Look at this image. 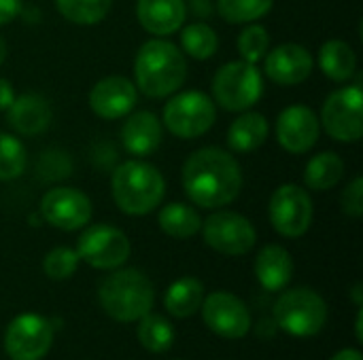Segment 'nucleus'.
I'll use <instances>...</instances> for the list:
<instances>
[{"instance_id":"obj_1","label":"nucleus","mask_w":363,"mask_h":360,"mask_svg":"<svg viewBox=\"0 0 363 360\" xmlns=\"http://www.w3.org/2000/svg\"><path fill=\"white\" fill-rule=\"evenodd\" d=\"M183 189L187 197L208 210L232 204L242 189V172L234 155L219 146H204L183 163Z\"/></svg>"},{"instance_id":"obj_2","label":"nucleus","mask_w":363,"mask_h":360,"mask_svg":"<svg viewBox=\"0 0 363 360\" xmlns=\"http://www.w3.org/2000/svg\"><path fill=\"white\" fill-rule=\"evenodd\" d=\"M136 87L149 98H166L179 91L187 79V62L181 49L164 38L143 42L134 59Z\"/></svg>"},{"instance_id":"obj_3","label":"nucleus","mask_w":363,"mask_h":360,"mask_svg":"<svg viewBox=\"0 0 363 360\" xmlns=\"http://www.w3.org/2000/svg\"><path fill=\"white\" fill-rule=\"evenodd\" d=\"M111 191L121 212L130 216H143L162 204L166 195V180L155 166L132 159L113 172Z\"/></svg>"},{"instance_id":"obj_4","label":"nucleus","mask_w":363,"mask_h":360,"mask_svg":"<svg viewBox=\"0 0 363 360\" xmlns=\"http://www.w3.org/2000/svg\"><path fill=\"white\" fill-rule=\"evenodd\" d=\"M102 310L117 323H138L153 308V284L138 269H115L98 289Z\"/></svg>"},{"instance_id":"obj_5","label":"nucleus","mask_w":363,"mask_h":360,"mask_svg":"<svg viewBox=\"0 0 363 360\" xmlns=\"http://www.w3.org/2000/svg\"><path fill=\"white\" fill-rule=\"evenodd\" d=\"M264 95V79L255 64L245 59L223 64L213 79L215 102L230 112H245Z\"/></svg>"},{"instance_id":"obj_6","label":"nucleus","mask_w":363,"mask_h":360,"mask_svg":"<svg viewBox=\"0 0 363 360\" xmlns=\"http://www.w3.org/2000/svg\"><path fill=\"white\" fill-rule=\"evenodd\" d=\"M279 327L294 337H313L321 333L328 320V306L313 289H291L274 306Z\"/></svg>"},{"instance_id":"obj_7","label":"nucleus","mask_w":363,"mask_h":360,"mask_svg":"<svg viewBox=\"0 0 363 360\" xmlns=\"http://www.w3.org/2000/svg\"><path fill=\"white\" fill-rule=\"evenodd\" d=\"M217 119L215 102L202 91H181L164 106V125L183 140L204 136Z\"/></svg>"},{"instance_id":"obj_8","label":"nucleus","mask_w":363,"mask_h":360,"mask_svg":"<svg viewBox=\"0 0 363 360\" xmlns=\"http://www.w3.org/2000/svg\"><path fill=\"white\" fill-rule=\"evenodd\" d=\"M321 123L330 138L338 142H357L363 134L362 83L330 93L321 110Z\"/></svg>"},{"instance_id":"obj_9","label":"nucleus","mask_w":363,"mask_h":360,"mask_svg":"<svg viewBox=\"0 0 363 360\" xmlns=\"http://www.w3.org/2000/svg\"><path fill=\"white\" fill-rule=\"evenodd\" d=\"M268 214L274 231L285 238H300L311 229L315 208L306 189L287 182L272 193Z\"/></svg>"},{"instance_id":"obj_10","label":"nucleus","mask_w":363,"mask_h":360,"mask_svg":"<svg viewBox=\"0 0 363 360\" xmlns=\"http://www.w3.org/2000/svg\"><path fill=\"white\" fill-rule=\"evenodd\" d=\"M130 250L128 236L113 225H91L77 242L79 259L96 269L121 267L130 259Z\"/></svg>"},{"instance_id":"obj_11","label":"nucleus","mask_w":363,"mask_h":360,"mask_svg":"<svg viewBox=\"0 0 363 360\" xmlns=\"http://www.w3.org/2000/svg\"><path fill=\"white\" fill-rule=\"evenodd\" d=\"M202 236L204 242L228 257H240L247 255L257 240L255 227L251 225V221L238 212H230V210H219L215 214H211L204 223H202Z\"/></svg>"},{"instance_id":"obj_12","label":"nucleus","mask_w":363,"mask_h":360,"mask_svg":"<svg viewBox=\"0 0 363 360\" xmlns=\"http://www.w3.org/2000/svg\"><path fill=\"white\" fill-rule=\"evenodd\" d=\"M53 327L38 314H19L4 335V350L11 360H40L51 350Z\"/></svg>"},{"instance_id":"obj_13","label":"nucleus","mask_w":363,"mask_h":360,"mask_svg":"<svg viewBox=\"0 0 363 360\" xmlns=\"http://www.w3.org/2000/svg\"><path fill=\"white\" fill-rule=\"evenodd\" d=\"M40 214L55 229L77 231L87 227L91 219V202L74 187H57L43 195Z\"/></svg>"},{"instance_id":"obj_14","label":"nucleus","mask_w":363,"mask_h":360,"mask_svg":"<svg viewBox=\"0 0 363 360\" xmlns=\"http://www.w3.org/2000/svg\"><path fill=\"white\" fill-rule=\"evenodd\" d=\"M200 308L204 325L219 337L240 339L251 329V316L247 306L232 293H211L208 297H204Z\"/></svg>"},{"instance_id":"obj_15","label":"nucleus","mask_w":363,"mask_h":360,"mask_svg":"<svg viewBox=\"0 0 363 360\" xmlns=\"http://www.w3.org/2000/svg\"><path fill=\"white\" fill-rule=\"evenodd\" d=\"M319 119L313 108L304 104L287 106L277 119V140L279 144L294 155L308 153L319 140Z\"/></svg>"},{"instance_id":"obj_16","label":"nucleus","mask_w":363,"mask_h":360,"mask_svg":"<svg viewBox=\"0 0 363 360\" xmlns=\"http://www.w3.org/2000/svg\"><path fill=\"white\" fill-rule=\"evenodd\" d=\"M138 100L136 85L125 76H106L89 91V108L106 121L125 117Z\"/></svg>"},{"instance_id":"obj_17","label":"nucleus","mask_w":363,"mask_h":360,"mask_svg":"<svg viewBox=\"0 0 363 360\" xmlns=\"http://www.w3.org/2000/svg\"><path fill=\"white\" fill-rule=\"evenodd\" d=\"M266 74L279 85H298L304 83L313 72V55L306 47L298 42H285L268 51L264 57Z\"/></svg>"},{"instance_id":"obj_18","label":"nucleus","mask_w":363,"mask_h":360,"mask_svg":"<svg viewBox=\"0 0 363 360\" xmlns=\"http://www.w3.org/2000/svg\"><path fill=\"white\" fill-rule=\"evenodd\" d=\"M164 138V129L160 119L149 110H138L125 119L121 127V142L130 155L147 157L153 155Z\"/></svg>"},{"instance_id":"obj_19","label":"nucleus","mask_w":363,"mask_h":360,"mask_svg":"<svg viewBox=\"0 0 363 360\" xmlns=\"http://www.w3.org/2000/svg\"><path fill=\"white\" fill-rule=\"evenodd\" d=\"M187 15L185 0H138L136 17L138 23L153 36L174 34Z\"/></svg>"},{"instance_id":"obj_20","label":"nucleus","mask_w":363,"mask_h":360,"mask_svg":"<svg viewBox=\"0 0 363 360\" xmlns=\"http://www.w3.org/2000/svg\"><path fill=\"white\" fill-rule=\"evenodd\" d=\"M6 112H9L11 127L23 136H36L45 132L53 117L49 102L38 93H23L15 98L13 104L6 108Z\"/></svg>"},{"instance_id":"obj_21","label":"nucleus","mask_w":363,"mask_h":360,"mask_svg":"<svg viewBox=\"0 0 363 360\" xmlns=\"http://www.w3.org/2000/svg\"><path fill=\"white\" fill-rule=\"evenodd\" d=\"M255 276H257V282L266 291H270V293L283 291L294 278L291 255L279 244L264 246L255 259Z\"/></svg>"},{"instance_id":"obj_22","label":"nucleus","mask_w":363,"mask_h":360,"mask_svg":"<svg viewBox=\"0 0 363 360\" xmlns=\"http://www.w3.org/2000/svg\"><path fill=\"white\" fill-rule=\"evenodd\" d=\"M268 121L262 112H245L232 121L228 129V144L236 153H253L268 138Z\"/></svg>"},{"instance_id":"obj_23","label":"nucleus","mask_w":363,"mask_h":360,"mask_svg":"<svg viewBox=\"0 0 363 360\" xmlns=\"http://www.w3.org/2000/svg\"><path fill=\"white\" fill-rule=\"evenodd\" d=\"M319 66L323 70V74L336 83L349 81L355 74L357 68V55L353 51V47L345 40L332 38L328 42H323L321 51H319Z\"/></svg>"},{"instance_id":"obj_24","label":"nucleus","mask_w":363,"mask_h":360,"mask_svg":"<svg viewBox=\"0 0 363 360\" xmlns=\"http://www.w3.org/2000/svg\"><path fill=\"white\" fill-rule=\"evenodd\" d=\"M204 301V286L198 278H181L166 291L164 306L174 318L194 316Z\"/></svg>"},{"instance_id":"obj_25","label":"nucleus","mask_w":363,"mask_h":360,"mask_svg":"<svg viewBox=\"0 0 363 360\" xmlns=\"http://www.w3.org/2000/svg\"><path fill=\"white\" fill-rule=\"evenodd\" d=\"M345 176V161L338 153L323 151L315 155L304 170V182L313 191H330Z\"/></svg>"},{"instance_id":"obj_26","label":"nucleus","mask_w":363,"mask_h":360,"mask_svg":"<svg viewBox=\"0 0 363 360\" xmlns=\"http://www.w3.org/2000/svg\"><path fill=\"white\" fill-rule=\"evenodd\" d=\"M157 223L166 236L177 238V240H187L196 236L202 227L200 214L191 206L179 204V202L164 206L157 214Z\"/></svg>"},{"instance_id":"obj_27","label":"nucleus","mask_w":363,"mask_h":360,"mask_svg":"<svg viewBox=\"0 0 363 360\" xmlns=\"http://www.w3.org/2000/svg\"><path fill=\"white\" fill-rule=\"evenodd\" d=\"M138 342L143 344L145 350L153 354L166 352L174 344V329L170 320L149 312L138 320Z\"/></svg>"},{"instance_id":"obj_28","label":"nucleus","mask_w":363,"mask_h":360,"mask_svg":"<svg viewBox=\"0 0 363 360\" xmlns=\"http://www.w3.org/2000/svg\"><path fill=\"white\" fill-rule=\"evenodd\" d=\"M113 0H55V8L64 19L79 25L100 23L108 11Z\"/></svg>"},{"instance_id":"obj_29","label":"nucleus","mask_w":363,"mask_h":360,"mask_svg":"<svg viewBox=\"0 0 363 360\" xmlns=\"http://www.w3.org/2000/svg\"><path fill=\"white\" fill-rule=\"evenodd\" d=\"M181 47L194 59H208L217 53L219 38L208 23L196 21L181 32Z\"/></svg>"},{"instance_id":"obj_30","label":"nucleus","mask_w":363,"mask_h":360,"mask_svg":"<svg viewBox=\"0 0 363 360\" xmlns=\"http://www.w3.org/2000/svg\"><path fill=\"white\" fill-rule=\"evenodd\" d=\"M274 0H217V11L228 23H251L272 8Z\"/></svg>"},{"instance_id":"obj_31","label":"nucleus","mask_w":363,"mask_h":360,"mask_svg":"<svg viewBox=\"0 0 363 360\" xmlns=\"http://www.w3.org/2000/svg\"><path fill=\"white\" fill-rule=\"evenodd\" d=\"M23 168H26L23 144L15 136L0 132V182L21 176Z\"/></svg>"},{"instance_id":"obj_32","label":"nucleus","mask_w":363,"mask_h":360,"mask_svg":"<svg viewBox=\"0 0 363 360\" xmlns=\"http://www.w3.org/2000/svg\"><path fill=\"white\" fill-rule=\"evenodd\" d=\"M270 49V34L264 25L259 23H251L247 25L240 36H238V53L245 62L249 64H257L259 59L266 57Z\"/></svg>"},{"instance_id":"obj_33","label":"nucleus","mask_w":363,"mask_h":360,"mask_svg":"<svg viewBox=\"0 0 363 360\" xmlns=\"http://www.w3.org/2000/svg\"><path fill=\"white\" fill-rule=\"evenodd\" d=\"M79 261L81 259H79L77 250H72L68 246H57L47 252V257L43 261V269H45L47 278H51V280H66L77 272Z\"/></svg>"},{"instance_id":"obj_34","label":"nucleus","mask_w":363,"mask_h":360,"mask_svg":"<svg viewBox=\"0 0 363 360\" xmlns=\"http://www.w3.org/2000/svg\"><path fill=\"white\" fill-rule=\"evenodd\" d=\"M340 206L342 212L351 219H359L363 214V178L357 176L353 178V182L342 191L340 195Z\"/></svg>"},{"instance_id":"obj_35","label":"nucleus","mask_w":363,"mask_h":360,"mask_svg":"<svg viewBox=\"0 0 363 360\" xmlns=\"http://www.w3.org/2000/svg\"><path fill=\"white\" fill-rule=\"evenodd\" d=\"M21 11V0H0V25L11 23Z\"/></svg>"},{"instance_id":"obj_36","label":"nucleus","mask_w":363,"mask_h":360,"mask_svg":"<svg viewBox=\"0 0 363 360\" xmlns=\"http://www.w3.org/2000/svg\"><path fill=\"white\" fill-rule=\"evenodd\" d=\"M15 100V91L13 85L6 79H0V110H6Z\"/></svg>"},{"instance_id":"obj_37","label":"nucleus","mask_w":363,"mask_h":360,"mask_svg":"<svg viewBox=\"0 0 363 360\" xmlns=\"http://www.w3.org/2000/svg\"><path fill=\"white\" fill-rule=\"evenodd\" d=\"M332 360H363L362 352L359 350H353V348H347V350H340Z\"/></svg>"},{"instance_id":"obj_38","label":"nucleus","mask_w":363,"mask_h":360,"mask_svg":"<svg viewBox=\"0 0 363 360\" xmlns=\"http://www.w3.org/2000/svg\"><path fill=\"white\" fill-rule=\"evenodd\" d=\"M362 318H363V312L362 308H359V314H357V325H355V331H357V339L363 342V333H362Z\"/></svg>"},{"instance_id":"obj_39","label":"nucleus","mask_w":363,"mask_h":360,"mask_svg":"<svg viewBox=\"0 0 363 360\" xmlns=\"http://www.w3.org/2000/svg\"><path fill=\"white\" fill-rule=\"evenodd\" d=\"M353 297H355V303H357V308H362V284H357V286H355V291H353Z\"/></svg>"},{"instance_id":"obj_40","label":"nucleus","mask_w":363,"mask_h":360,"mask_svg":"<svg viewBox=\"0 0 363 360\" xmlns=\"http://www.w3.org/2000/svg\"><path fill=\"white\" fill-rule=\"evenodd\" d=\"M4 59H6V45H4V40L0 38V66H2Z\"/></svg>"}]
</instances>
